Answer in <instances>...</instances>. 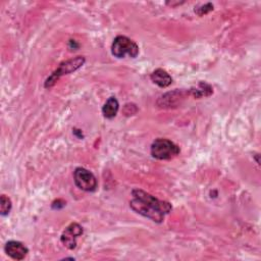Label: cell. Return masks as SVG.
Returning a JSON list of instances; mask_svg holds the SVG:
<instances>
[{
  "label": "cell",
  "instance_id": "1",
  "mask_svg": "<svg viewBox=\"0 0 261 261\" xmlns=\"http://www.w3.org/2000/svg\"><path fill=\"white\" fill-rule=\"evenodd\" d=\"M133 199L129 201L130 208L140 215H143L154 222L161 223L166 214L171 212L172 206L167 201H162L149 193L134 189L132 191Z\"/></svg>",
  "mask_w": 261,
  "mask_h": 261
},
{
  "label": "cell",
  "instance_id": "2",
  "mask_svg": "<svg viewBox=\"0 0 261 261\" xmlns=\"http://www.w3.org/2000/svg\"><path fill=\"white\" fill-rule=\"evenodd\" d=\"M179 152V147L168 139L158 138L151 145V155L158 160H170Z\"/></svg>",
  "mask_w": 261,
  "mask_h": 261
},
{
  "label": "cell",
  "instance_id": "3",
  "mask_svg": "<svg viewBox=\"0 0 261 261\" xmlns=\"http://www.w3.org/2000/svg\"><path fill=\"white\" fill-rule=\"evenodd\" d=\"M111 53L116 58H124L126 56L136 58L139 54V46L135 41L125 36H117L112 42Z\"/></svg>",
  "mask_w": 261,
  "mask_h": 261
},
{
  "label": "cell",
  "instance_id": "4",
  "mask_svg": "<svg viewBox=\"0 0 261 261\" xmlns=\"http://www.w3.org/2000/svg\"><path fill=\"white\" fill-rule=\"evenodd\" d=\"M85 61H86V59H85L84 56H76L75 58L63 61L62 63L59 64L57 69L54 70L51 73V75L46 80L44 87L46 89L51 88L52 86L55 85V83L59 80L60 76L75 71L76 69H79L80 67H82L84 65Z\"/></svg>",
  "mask_w": 261,
  "mask_h": 261
},
{
  "label": "cell",
  "instance_id": "5",
  "mask_svg": "<svg viewBox=\"0 0 261 261\" xmlns=\"http://www.w3.org/2000/svg\"><path fill=\"white\" fill-rule=\"evenodd\" d=\"M73 180L75 186L85 192H94L98 185L96 176L84 167H76L74 169Z\"/></svg>",
  "mask_w": 261,
  "mask_h": 261
},
{
  "label": "cell",
  "instance_id": "6",
  "mask_svg": "<svg viewBox=\"0 0 261 261\" xmlns=\"http://www.w3.org/2000/svg\"><path fill=\"white\" fill-rule=\"evenodd\" d=\"M83 234V227L76 223H70L62 232L60 237V241L64 247L69 250H72L76 247V239Z\"/></svg>",
  "mask_w": 261,
  "mask_h": 261
},
{
  "label": "cell",
  "instance_id": "7",
  "mask_svg": "<svg viewBox=\"0 0 261 261\" xmlns=\"http://www.w3.org/2000/svg\"><path fill=\"white\" fill-rule=\"evenodd\" d=\"M5 253L14 260H22L29 253V249L20 242L9 241L4 247Z\"/></svg>",
  "mask_w": 261,
  "mask_h": 261
},
{
  "label": "cell",
  "instance_id": "8",
  "mask_svg": "<svg viewBox=\"0 0 261 261\" xmlns=\"http://www.w3.org/2000/svg\"><path fill=\"white\" fill-rule=\"evenodd\" d=\"M150 79L154 84H156L160 88H166V87L170 86L172 83V77L170 76V74L162 68L155 69L151 73Z\"/></svg>",
  "mask_w": 261,
  "mask_h": 261
},
{
  "label": "cell",
  "instance_id": "9",
  "mask_svg": "<svg viewBox=\"0 0 261 261\" xmlns=\"http://www.w3.org/2000/svg\"><path fill=\"white\" fill-rule=\"evenodd\" d=\"M119 109V103L115 97H109L102 107V114L105 118L111 119L116 116Z\"/></svg>",
  "mask_w": 261,
  "mask_h": 261
},
{
  "label": "cell",
  "instance_id": "10",
  "mask_svg": "<svg viewBox=\"0 0 261 261\" xmlns=\"http://www.w3.org/2000/svg\"><path fill=\"white\" fill-rule=\"evenodd\" d=\"M212 93H213V90L211 86L206 83H200L196 89L191 90V94L196 98H201L203 96L204 97L210 96Z\"/></svg>",
  "mask_w": 261,
  "mask_h": 261
},
{
  "label": "cell",
  "instance_id": "11",
  "mask_svg": "<svg viewBox=\"0 0 261 261\" xmlns=\"http://www.w3.org/2000/svg\"><path fill=\"white\" fill-rule=\"evenodd\" d=\"M11 207H12L11 200L8 197H6L5 195H1V198H0V213H1V215L5 216V215L9 214Z\"/></svg>",
  "mask_w": 261,
  "mask_h": 261
},
{
  "label": "cell",
  "instance_id": "12",
  "mask_svg": "<svg viewBox=\"0 0 261 261\" xmlns=\"http://www.w3.org/2000/svg\"><path fill=\"white\" fill-rule=\"evenodd\" d=\"M213 9V5L211 3H207L205 5H203L201 8H197V10H195V12H197L200 16L203 14H206L207 12L211 11Z\"/></svg>",
  "mask_w": 261,
  "mask_h": 261
}]
</instances>
